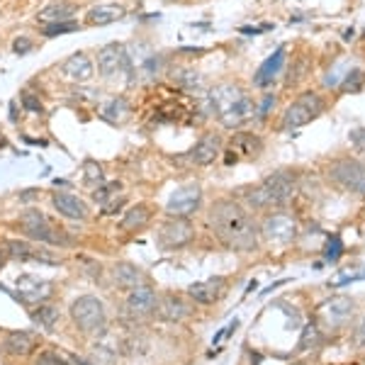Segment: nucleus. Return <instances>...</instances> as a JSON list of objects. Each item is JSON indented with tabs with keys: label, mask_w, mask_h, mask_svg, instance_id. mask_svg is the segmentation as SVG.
I'll return each instance as SVG.
<instances>
[{
	"label": "nucleus",
	"mask_w": 365,
	"mask_h": 365,
	"mask_svg": "<svg viewBox=\"0 0 365 365\" xmlns=\"http://www.w3.org/2000/svg\"><path fill=\"white\" fill-rule=\"evenodd\" d=\"M356 341H358V346H365V317H363V322L358 324V331H356Z\"/></svg>",
	"instance_id": "41"
},
{
	"label": "nucleus",
	"mask_w": 365,
	"mask_h": 365,
	"mask_svg": "<svg viewBox=\"0 0 365 365\" xmlns=\"http://www.w3.org/2000/svg\"><path fill=\"white\" fill-rule=\"evenodd\" d=\"M282 63H285V46H278V49H275V54L268 56L266 63H263V66L256 71V78H253V83L261 86V88L268 86L270 81H273L275 76L280 73Z\"/></svg>",
	"instance_id": "25"
},
{
	"label": "nucleus",
	"mask_w": 365,
	"mask_h": 365,
	"mask_svg": "<svg viewBox=\"0 0 365 365\" xmlns=\"http://www.w3.org/2000/svg\"><path fill=\"white\" fill-rule=\"evenodd\" d=\"M122 210H125V197H113L110 202L100 205V212H103L105 217H113V215H117V212H122Z\"/></svg>",
	"instance_id": "35"
},
{
	"label": "nucleus",
	"mask_w": 365,
	"mask_h": 365,
	"mask_svg": "<svg viewBox=\"0 0 365 365\" xmlns=\"http://www.w3.org/2000/svg\"><path fill=\"white\" fill-rule=\"evenodd\" d=\"M76 29H81V25L76 20H66V22H56V25H44L42 27V34L49 39L54 37H61V34H68V32H76Z\"/></svg>",
	"instance_id": "31"
},
{
	"label": "nucleus",
	"mask_w": 365,
	"mask_h": 365,
	"mask_svg": "<svg viewBox=\"0 0 365 365\" xmlns=\"http://www.w3.org/2000/svg\"><path fill=\"white\" fill-rule=\"evenodd\" d=\"M261 237L270 241V244H278V246H285V244H292L297 237V222L292 215L287 212H273L263 220L261 225Z\"/></svg>",
	"instance_id": "8"
},
{
	"label": "nucleus",
	"mask_w": 365,
	"mask_h": 365,
	"mask_svg": "<svg viewBox=\"0 0 365 365\" xmlns=\"http://www.w3.org/2000/svg\"><path fill=\"white\" fill-rule=\"evenodd\" d=\"M341 253H344V244H341V239L339 237L329 239V244H327V261H339Z\"/></svg>",
	"instance_id": "36"
},
{
	"label": "nucleus",
	"mask_w": 365,
	"mask_h": 365,
	"mask_svg": "<svg viewBox=\"0 0 365 365\" xmlns=\"http://www.w3.org/2000/svg\"><path fill=\"white\" fill-rule=\"evenodd\" d=\"M20 227L22 232L27 234L29 239L34 241H42V244H49V246H73V241L63 229H58L56 225H51V220L39 210H25L20 215Z\"/></svg>",
	"instance_id": "4"
},
{
	"label": "nucleus",
	"mask_w": 365,
	"mask_h": 365,
	"mask_svg": "<svg viewBox=\"0 0 365 365\" xmlns=\"http://www.w3.org/2000/svg\"><path fill=\"white\" fill-rule=\"evenodd\" d=\"M37 365H71L66 358H61L56 351H42L37 356Z\"/></svg>",
	"instance_id": "34"
},
{
	"label": "nucleus",
	"mask_w": 365,
	"mask_h": 365,
	"mask_svg": "<svg viewBox=\"0 0 365 365\" xmlns=\"http://www.w3.org/2000/svg\"><path fill=\"white\" fill-rule=\"evenodd\" d=\"M351 137H353V141H356L358 149H361L363 154H365V129H358V132H353Z\"/></svg>",
	"instance_id": "40"
},
{
	"label": "nucleus",
	"mask_w": 365,
	"mask_h": 365,
	"mask_svg": "<svg viewBox=\"0 0 365 365\" xmlns=\"http://www.w3.org/2000/svg\"><path fill=\"white\" fill-rule=\"evenodd\" d=\"M192 237H195V227L187 217H170L158 229V246L163 251H175L190 244Z\"/></svg>",
	"instance_id": "9"
},
{
	"label": "nucleus",
	"mask_w": 365,
	"mask_h": 365,
	"mask_svg": "<svg viewBox=\"0 0 365 365\" xmlns=\"http://www.w3.org/2000/svg\"><path fill=\"white\" fill-rule=\"evenodd\" d=\"M37 346V339L29 331H10L8 336L3 339V349L10 353V356H29Z\"/></svg>",
	"instance_id": "24"
},
{
	"label": "nucleus",
	"mask_w": 365,
	"mask_h": 365,
	"mask_svg": "<svg viewBox=\"0 0 365 365\" xmlns=\"http://www.w3.org/2000/svg\"><path fill=\"white\" fill-rule=\"evenodd\" d=\"M113 282L120 290H134L139 285H146L144 273L137 266H132V263H117L113 268Z\"/></svg>",
	"instance_id": "21"
},
{
	"label": "nucleus",
	"mask_w": 365,
	"mask_h": 365,
	"mask_svg": "<svg viewBox=\"0 0 365 365\" xmlns=\"http://www.w3.org/2000/svg\"><path fill=\"white\" fill-rule=\"evenodd\" d=\"M263 149V141L261 137L251 132H237L232 139H229V154L225 156L227 166H234L239 161V156H256L261 154Z\"/></svg>",
	"instance_id": "13"
},
{
	"label": "nucleus",
	"mask_w": 365,
	"mask_h": 365,
	"mask_svg": "<svg viewBox=\"0 0 365 365\" xmlns=\"http://www.w3.org/2000/svg\"><path fill=\"white\" fill-rule=\"evenodd\" d=\"M220 154H222V137L215 132H207L200 137V141L192 146V151L187 156H190V161L197 163V166H210V163L217 161Z\"/></svg>",
	"instance_id": "14"
},
{
	"label": "nucleus",
	"mask_w": 365,
	"mask_h": 365,
	"mask_svg": "<svg viewBox=\"0 0 365 365\" xmlns=\"http://www.w3.org/2000/svg\"><path fill=\"white\" fill-rule=\"evenodd\" d=\"M225 287H227L225 278H210L187 287V295L195 299L197 304H215L217 299L225 295Z\"/></svg>",
	"instance_id": "18"
},
{
	"label": "nucleus",
	"mask_w": 365,
	"mask_h": 365,
	"mask_svg": "<svg viewBox=\"0 0 365 365\" xmlns=\"http://www.w3.org/2000/svg\"><path fill=\"white\" fill-rule=\"evenodd\" d=\"M51 202H54L58 215L68 217V220H88V215H91V212H88V205L83 202V200L71 195V192H54Z\"/></svg>",
	"instance_id": "19"
},
{
	"label": "nucleus",
	"mask_w": 365,
	"mask_h": 365,
	"mask_svg": "<svg viewBox=\"0 0 365 365\" xmlns=\"http://www.w3.org/2000/svg\"><path fill=\"white\" fill-rule=\"evenodd\" d=\"M324 100L322 96H317V93H302V96H297L292 100V105L285 110V115H282V127L285 129H299L304 125H309L312 120H317L322 113H324Z\"/></svg>",
	"instance_id": "6"
},
{
	"label": "nucleus",
	"mask_w": 365,
	"mask_h": 365,
	"mask_svg": "<svg viewBox=\"0 0 365 365\" xmlns=\"http://www.w3.org/2000/svg\"><path fill=\"white\" fill-rule=\"evenodd\" d=\"M13 51H15V54H20V56H25V54L32 51V42H29L27 37H17L13 42Z\"/></svg>",
	"instance_id": "38"
},
{
	"label": "nucleus",
	"mask_w": 365,
	"mask_h": 365,
	"mask_svg": "<svg viewBox=\"0 0 365 365\" xmlns=\"http://www.w3.org/2000/svg\"><path fill=\"white\" fill-rule=\"evenodd\" d=\"M32 319H34V324H39L42 329H46V331H51L58 322V309L54 304H39L37 309H32Z\"/></svg>",
	"instance_id": "29"
},
{
	"label": "nucleus",
	"mask_w": 365,
	"mask_h": 365,
	"mask_svg": "<svg viewBox=\"0 0 365 365\" xmlns=\"http://www.w3.org/2000/svg\"><path fill=\"white\" fill-rule=\"evenodd\" d=\"M127 66H129V58L122 44H108L98 51V71L103 76H113Z\"/></svg>",
	"instance_id": "15"
},
{
	"label": "nucleus",
	"mask_w": 365,
	"mask_h": 365,
	"mask_svg": "<svg viewBox=\"0 0 365 365\" xmlns=\"http://www.w3.org/2000/svg\"><path fill=\"white\" fill-rule=\"evenodd\" d=\"M103 120L113 122V125H122V122L129 117V103L125 98H117V100H110L108 105L103 108Z\"/></svg>",
	"instance_id": "27"
},
{
	"label": "nucleus",
	"mask_w": 365,
	"mask_h": 365,
	"mask_svg": "<svg viewBox=\"0 0 365 365\" xmlns=\"http://www.w3.org/2000/svg\"><path fill=\"white\" fill-rule=\"evenodd\" d=\"M20 98H22V103H25V108L29 110V113H42V110H44L42 100H39L37 96H32V93H29V91L22 93Z\"/></svg>",
	"instance_id": "37"
},
{
	"label": "nucleus",
	"mask_w": 365,
	"mask_h": 365,
	"mask_svg": "<svg viewBox=\"0 0 365 365\" xmlns=\"http://www.w3.org/2000/svg\"><path fill=\"white\" fill-rule=\"evenodd\" d=\"M322 334H319V327L317 324H309L307 329L302 331V341H299V351H307V349H314L319 344Z\"/></svg>",
	"instance_id": "33"
},
{
	"label": "nucleus",
	"mask_w": 365,
	"mask_h": 365,
	"mask_svg": "<svg viewBox=\"0 0 365 365\" xmlns=\"http://www.w3.org/2000/svg\"><path fill=\"white\" fill-rule=\"evenodd\" d=\"M358 81H363V73L361 71H353V73L349 76V78H346V83H344V91H358Z\"/></svg>",
	"instance_id": "39"
},
{
	"label": "nucleus",
	"mask_w": 365,
	"mask_h": 365,
	"mask_svg": "<svg viewBox=\"0 0 365 365\" xmlns=\"http://www.w3.org/2000/svg\"><path fill=\"white\" fill-rule=\"evenodd\" d=\"M149 217H151L149 207L137 205V207H132L125 217H122V229H127V232H137V229L149 225Z\"/></svg>",
	"instance_id": "28"
},
{
	"label": "nucleus",
	"mask_w": 365,
	"mask_h": 365,
	"mask_svg": "<svg viewBox=\"0 0 365 365\" xmlns=\"http://www.w3.org/2000/svg\"><path fill=\"white\" fill-rule=\"evenodd\" d=\"M5 253L10 256V261H37V263H49V266H56V263H61L54 253L44 251V249H34V246H29L27 241H15L10 239L8 244H5Z\"/></svg>",
	"instance_id": "12"
},
{
	"label": "nucleus",
	"mask_w": 365,
	"mask_h": 365,
	"mask_svg": "<svg viewBox=\"0 0 365 365\" xmlns=\"http://www.w3.org/2000/svg\"><path fill=\"white\" fill-rule=\"evenodd\" d=\"M122 190V182H103L100 187H96V192H93V200L100 205H105V202H110L113 197H117V192Z\"/></svg>",
	"instance_id": "32"
},
{
	"label": "nucleus",
	"mask_w": 365,
	"mask_h": 365,
	"mask_svg": "<svg viewBox=\"0 0 365 365\" xmlns=\"http://www.w3.org/2000/svg\"><path fill=\"white\" fill-rule=\"evenodd\" d=\"M127 15V8H122V5H96V8L88 10L86 15V22L88 25H113V22L122 20V17Z\"/></svg>",
	"instance_id": "23"
},
{
	"label": "nucleus",
	"mask_w": 365,
	"mask_h": 365,
	"mask_svg": "<svg viewBox=\"0 0 365 365\" xmlns=\"http://www.w3.org/2000/svg\"><path fill=\"white\" fill-rule=\"evenodd\" d=\"M187 314H190V307L173 295L158 299V304H156V317L163 322H182Z\"/></svg>",
	"instance_id": "22"
},
{
	"label": "nucleus",
	"mask_w": 365,
	"mask_h": 365,
	"mask_svg": "<svg viewBox=\"0 0 365 365\" xmlns=\"http://www.w3.org/2000/svg\"><path fill=\"white\" fill-rule=\"evenodd\" d=\"M156 304H158V297L156 292L151 290L149 285H139L129 292L127 297V309L132 312L134 317H149L156 312Z\"/></svg>",
	"instance_id": "17"
},
{
	"label": "nucleus",
	"mask_w": 365,
	"mask_h": 365,
	"mask_svg": "<svg viewBox=\"0 0 365 365\" xmlns=\"http://www.w3.org/2000/svg\"><path fill=\"white\" fill-rule=\"evenodd\" d=\"M83 182L88 187H100L105 182V173H103V166L93 158H88L83 163Z\"/></svg>",
	"instance_id": "30"
},
{
	"label": "nucleus",
	"mask_w": 365,
	"mask_h": 365,
	"mask_svg": "<svg viewBox=\"0 0 365 365\" xmlns=\"http://www.w3.org/2000/svg\"><path fill=\"white\" fill-rule=\"evenodd\" d=\"M61 71L68 81H73V83H83V81H88L93 73H96V66H93L91 58L81 51V54L68 56L66 61L61 63Z\"/></svg>",
	"instance_id": "20"
},
{
	"label": "nucleus",
	"mask_w": 365,
	"mask_h": 365,
	"mask_svg": "<svg viewBox=\"0 0 365 365\" xmlns=\"http://www.w3.org/2000/svg\"><path fill=\"white\" fill-rule=\"evenodd\" d=\"M17 299H22L25 304H32V302H42L51 295V282L46 280H37L32 275H22L17 278Z\"/></svg>",
	"instance_id": "16"
},
{
	"label": "nucleus",
	"mask_w": 365,
	"mask_h": 365,
	"mask_svg": "<svg viewBox=\"0 0 365 365\" xmlns=\"http://www.w3.org/2000/svg\"><path fill=\"white\" fill-rule=\"evenodd\" d=\"M353 314V299L351 297H334L329 302H324L319 312H317V319L331 329L344 327Z\"/></svg>",
	"instance_id": "11"
},
{
	"label": "nucleus",
	"mask_w": 365,
	"mask_h": 365,
	"mask_svg": "<svg viewBox=\"0 0 365 365\" xmlns=\"http://www.w3.org/2000/svg\"><path fill=\"white\" fill-rule=\"evenodd\" d=\"M71 319L76 327L86 334H103L108 327V312H105L103 302L93 295H83L73 299L71 304Z\"/></svg>",
	"instance_id": "5"
},
{
	"label": "nucleus",
	"mask_w": 365,
	"mask_h": 365,
	"mask_svg": "<svg viewBox=\"0 0 365 365\" xmlns=\"http://www.w3.org/2000/svg\"><path fill=\"white\" fill-rule=\"evenodd\" d=\"M73 5L71 3H51L46 5V8L42 10V13L37 15V20L42 22V25H56V22H66L71 20V15H73Z\"/></svg>",
	"instance_id": "26"
},
{
	"label": "nucleus",
	"mask_w": 365,
	"mask_h": 365,
	"mask_svg": "<svg viewBox=\"0 0 365 365\" xmlns=\"http://www.w3.org/2000/svg\"><path fill=\"white\" fill-rule=\"evenodd\" d=\"M297 192V175L292 170H275L261 185H251L244 190L246 202L253 210L285 207Z\"/></svg>",
	"instance_id": "2"
},
{
	"label": "nucleus",
	"mask_w": 365,
	"mask_h": 365,
	"mask_svg": "<svg viewBox=\"0 0 365 365\" xmlns=\"http://www.w3.org/2000/svg\"><path fill=\"white\" fill-rule=\"evenodd\" d=\"M212 108H215L217 117L225 122L227 127L241 125L251 113L253 105L249 103V98L234 86H222L212 93Z\"/></svg>",
	"instance_id": "3"
},
{
	"label": "nucleus",
	"mask_w": 365,
	"mask_h": 365,
	"mask_svg": "<svg viewBox=\"0 0 365 365\" xmlns=\"http://www.w3.org/2000/svg\"><path fill=\"white\" fill-rule=\"evenodd\" d=\"M210 227L220 237L229 249L237 251H251L258 246V232L253 217L241 207L234 200H220L215 207L210 210Z\"/></svg>",
	"instance_id": "1"
},
{
	"label": "nucleus",
	"mask_w": 365,
	"mask_h": 365,
	"mask_svg": "<svg viewBox=\"0 0 365 365\" xmlns=\"http://www.w3.org/2000/svg\"><path fill=\"white\" fill-rule=\"evenodd\" d=\"M329 180L356 195H365V163L356 158H339L327 170Z\"/></svg>",
	"instance_id": "7"
},
{
	"label": "nucleus",
	"mask_w": 365,
	"mask_h": 365,
	"mask_svg": "<svg viewBox=\"0 0 365 365\" xmlns=\"http://www.w3.org/2000/svg\"><path fill=\"white\" fill-rule=\"evenodd\" d=\"M200 200H202V190H200L197 182L178 187V190L168 197V205H166L168 217H190L192 212L200 207Z\"/></svg>",
	"instance_id": "10"
},
{
	"label": "nucleus",
	"mask_w": 365,
	"mask_h": 365,
	"mask_svg": "<svg viewBox=\"0 0 365 365\" xmlns=\"http://www.w3.org/2000/svg\"><path fill=\"white\" fill-rule=\"evenodd\" d=\"M34 195H37V190H27V192H22L20 200H32Z\"/></svg>",
	"instance_id": "42"
}]
</instances>
